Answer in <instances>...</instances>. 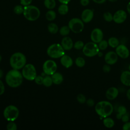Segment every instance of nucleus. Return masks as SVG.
Wrapping results in <instances>:
<instances>
[{"label": "nucleus", "mask_w": 130, "mask_h": 130, "mask_svg": "<svg viewBox=\"0 0 130 130\" xmlns=\"http://www.w3.org/2000/svg\"><path fill=\"white\" fill-rule=\"evenodd\" d=\"M94 109L98 115L101 117L105 118L112 114L114 110V107L109 102L102 101L95 105Z\"/></svg>", "instance_id": "obj_2"}, {"label": "nucleus", "mask_w": 130, "mask_h": 130, "mask_svg": "<svg viewBox=\"0 0 130 130\" xmlns=\"http://www.w3.org/2000/svg\"><path fill=\"white\" fill-rule=\"evenodd\" d=\"M53 83L52 81L51 76H50V75H47L45 77H44L43 84L45 87H50Z\"/></svg>", "instance_id": "obj_28"}, {"label": "nucleus", "mask_w": 130, "mask_h": 130, "mask_svg": "<svg viewBox=\"0 0 130 130\" xmlns=\"http://www.w3.org/2000/svg\"><path fill=\"white\" fill-rule=\"evenodd\" d=\"M122 129L123 130H130V122H125L122 126Z\"/></svg>", "instance_id": "obj_43"}, {"label": "nucleus", "mask_w": 130, "mask_h": 130, "mask_svg": "<svg viewBox=\"0 0 130 130\" xmlns=\"http://www.w3.org/2000/svg\"><path fill=\"white\" fill-rule=\"evenodd\" d=\"M102 55H103V54H102V53L99 51V53H98V55L99 57H101V56H102Z\"/></svg>", "instance_id": "obj_51"}, {"label": "nucleus", "mask_w": 130, "mask_h": 130, "mask_svg": "<svg viewBox=\"0 0 130 130\" xmlns=\"http://www.w3.org/2000/svg\"><path fill=\"white\" fill-rule=\"evenodd\" d=\"M126 10H127V12H128V13L130 15V2H129L128 3V4H127Z\"/></svg>", "instance_id": "obj_48"}, {"label": "nucleus", "mask_w": 130, "mask_h": 130, "mask_svg": "<svg viewBox=\"0 0 130 130\" xmlns=\"http://www.w3.org/2000/svg\"><path fill=\"white\" fill-rule=\"evenodd\" d=\"M75 64L78 67L82 68L85 66V60L83 57H78L75 60Z\"/></svg>", "instance_id": "obj_32"}, {"label": "nucleus", "mask_w": 130, "mask_h": 130, "mask_svg": "<svg viewBox=\"0 0 130 130\" xmlns=\"http://www.w3.org/2000/svg\"><path fill=\"white\" fill-rule=\"evenodd\" d=\"M109 46L108 41L105 40H102L98 43V47L100 50H106L108 46Z\"/></svg>", "instance_id": "obj_33"}, {"label": "nucleus", "mask_w": 130, "mask_h": 130, "mask_svg": "<svg viewBox=\"0 0 130 130\" xmlns=\"http://www.w3.org/2000/svg\"><path fill=\"white\" fill-rule=\"evenodd\" d=\"M103 32L99 28H94L90 34V39L92 42L95 43H99L103 39Z\"/></svg>", "instance_id": "obj_12"}, {"label": "nucleus", "mask_w": 130, "mask_h": 130, "mask_svg": "<svg viewBox=\"0 0 130 130\" xmlns=\"http://www.w3.org/2000/svg\"><path fill=\"white\" fill-rule=\"evenodd\" d=\"M59 2H60L61 4H68L69 3L71 0H58Z\"/></svg>", "instance_id": "obj_46"}, {"label": "nucleus", "mask_w": 130, "mask_h": 130, "mask_svg": "<svg viewBox=\"0 0 130 130\" xmlns=\"http://www.w3.org/2000/svg\"><path fill=\"white\" fill-rule=\"evenodd\" d=\"M5 90V85L4 84V83L2 82V81L0 79V95L4 94Z\"/></svg>", "instance_id": "obj_42"}, {"label": "nucleus", "mask_w": 130, "mask_h": 130, "mask_svg": "<svg viewBox=\"0 0 130 130\" xmlns=\"http://www.w3.org/2000/svg\"><path fill=\"white\" fill-rule=\"evenodd\" d=\"M70 28H69V26L68 25H64L61 26L59 30V34L62 36H68L70 32Z\"/></svg>", "instance_id": "obj_29"}, {"label": "nucleus", "mask_w": 130, "mask_h": 130, "mask_svg": "<svg viewBox=\"0 0 130 130\" xmlns=\"http://www.w3.org/2000/svg\"><path fill=\"white\" fill-rule=\"evenodd\" d=\"M44 5L48 10H53L56 6V2L55 0H44Z\"/></svg>", "instance_id": "obj_27"}, {"label": "nucleus", "mask_w": 130, "mask_h": 130, "mask_svg": "<svg viewBox=\"0 0 130 130\" xmlns=\"http://www.w3.org/2000/svg\"><path fill=\"white\" fill-rule=\"evenodd\" d=\"M2 60V56L0 55V62H1Z\"/></svg>", "instance_id": "obj_52"}, {"label": "nucleus", "mask_w": 130, "mask_h": 130, "mask_svg": "<svg viewBox=\"0 0 130 130\" xmlns=\"http://www.w3.org/2000/svg\"><path fill=\"white\" fill-rule=\"evenodd\" d=\"M87 105L89 107H92L94 105V101L92 99H88L86 101Z\"/></svg>", "instance_id": "obj_41"}, {"label": "nucleus", "mask_w": 130, "mask_h": 130, "mask_svg": "<svg viewBox=\"0 0 130 130\" xmlns=\"http://www.w3.org/2000/svg\"><path fill=\"white\" fill-rule=\"evenodd\" d=\"M6 128L8 130H16L17 129V126L14 122V121H10L7 124Z\"/></svg>", "instance_id": "obj_34"}, {"label": "nucleus", "mask_w": 130, "mask_h": 130, "mask_svg": "<svg viewBox=\"0 0 130 130\" xmlns=\"http://www.w3.org/2000/svg\"><path fill=\"white\" fill-rule=\"evenodd\" d=\"M68 26L71 30L75 34L81 32L84 27V22L81 19L78 18H73L70 20Z\"/></svg>", "instance_id": "obj_9"}, {"label": "nucleus", "mask_w": 130, "mask_h": 130, "mask_svg": "<svg viewBox=\"0 0 130 130\" xmlns=\"http://www.w3.org/2000/svg\"><path fill=\"white\" fill-rule=\"evenodd\" d=\"M94 16L93 11L90 9H84L81 15V19L84 23H87L90 22Z\"/></svg>", "instance_id": "obj_15"}, {"label": "nucleus", "mask_w": 130, "mask_h": 130, "mask_svg": "<svg viewBox=\"0 0 130 130\" xmlns=\"http://www.w3.org/2000/svg\"><path fill=\"white\" fill-rule=\"evenodd\" d=\"M126 98H127V99L129 101H130V88L127 89V90L126 91Z\"/></svg>", "instance_id": "obj_47"}, {"label": "nucleus", "mask_w": 130, "mask_h": 130, "mask_svg": "<svg viewBox=\"0 0 130 130\" xmlns=\"http://www.w3.org/2000/svg\"><path fill=\"white\" fill-rule=\"evenodd\" d=\"M103 18L105 21L110 22L113 21V15L110 12H105L103 15Z\"/></svg>", "instance_id": "obj_30"}, {"label": "nucleus", "mask_w": 130, "mask_h": 130, "mask_svg": "<svg viewBox=\"0 0 130 130\" xmlns=\"http://www.w3.org/2000/svg\"><path fill=\"white\" fill-rule=\"evenodd\" d=\"M26 58L24 54L21 52H15L10 58V64L13 69L20 70L26 64Z\"/></svg>", "instance_id": "obj_3"}, {"label": "nucleus", "mask_w": 130, "mask_h": 130, "mask_svg": "<svg viewBox=\"0 0 130 130\" xmlns=\"http://www.w3.org/2000/svg\"><path fill=\"white\" fill-rule=\"evenodd\" d=\"M103 71L105 73H108L111 71V67L108 64H105L103 67Z\"/></svg>", "instance_id": "obj_40"}, {"label": "nucleus", "mask_w": 130, "mask_h": 130, "mask_svg": "<svg viewBox=\"0 0 130 130\" xmlns=\"http://www.w3.org/2000/svg\"><path fill=\"white\" fill-rule=\"evenodd\" d=\"M21 73L23 78L29 81L34 80L37 76L36 68L31 63L26 64L22 68Z\"/></svg>", "instance_id": "obj_8"}, {"label": "nucleus", "mask_w": 130, "mask_h": 130, "mask_svg": "<svg viewBox=\"0 0 130 130\" xmlns=\"http://www.w3.org/2000/svg\"><path fill=\"white\" fill-rule=\"evenodd\" d=\"M43 79H44V77L43 76H40V75H39V76L37 75V76L36 77L34 80L36 84H37L38 85H42V84H43Z\"/></svg>", "instance_id": "obj_37"}, {"label": "nucleus", "mask_w": 130, "mask_h": 130, "mask_svg": "<svg viewBox=\"0 0 130 130\" xmlns=\"http://www.w3.org/2000/svg\"><path fill=\"white\" fill-rule=\"evenodd\" d=\"M115 52L119 57L123 59L128 58L130 54L128 48L123 44H119L116 48Z\"/></svg>", "instance_id": "obj_13"}, {"label": "nucleus", "mask_w": 130, "mask_h": 130, "mask_svg": "<svg viewBox=\"0 0 130 130\" xmlns=\"http://www.w3.org/2000/svg\"><path fill=\"white\" fill-rule=\"evenodd\" d=\"M51 78L53 83L56 85L61 84L63 80V76L61 74L58 72H55L51 75Z\"/></svg>", "instance_id": "obj_20"}, {"label": "nucleus", "mask_w": 130, "mask_h": 130, "mask_svg": "<svg viewBox=\"0 0 130 130\" xmlns=\"http://www.w3.org/2000/svg\"><path fill=\"white\" fill-rule=\"evenodd\" d=\"M103 122L104 126L106 127L109 128L113 127L115 124L114 120L112 118H110L109 116L104 118Z\"/></svg>", "instance_id": "obj_21"}, {"label": "nucleus", "mask_w": 130, "mask_h": 130, "mask_svg": "<svg viewBox=\"0 0 130 130\" xmlns=\"http://www.w3.org/2000/svg\"><path fill=\"white\" fill-rule=\"evenodd\" d=\"M77 100L80 104H84L86 103V99L85 96L82 93H79L77 96Z\"/></svg>", "instance_id": "obj_36"}, {"label": "nucleus", "mask_w": 130, "mask_h": 130, "mask_svg": "<svg viewBox=\"0 0 130 130\" xmlns=\"http://www.w3.org/2000/svg\"><path fill=\"white\" fill-rule=\"evenodd\" d=\"M108 43L109 46H110L112 48H116L119 45V40L114 37H110L108 40Z\"/></svg>", "instance_id": "obj_24"}, {"label": "nucleus", "mask_w": 130, "mask_h": 130, "mask_svg": "<svg viewBox=\"0 0 130 130\" xmlns=\"http://www.w3.org/2000/svg\"><path fill=\"white\" fill-rule=\"evenodd\" d=\"M48 31L52 34H56L58 31V27L57 25L53 22H51L48 24L47 26Z\"/></svg>", "instance_id": "obj_23"}, {"label": "nucleus", "mask_w": 130, "mask_h": 130, "mask_svg": "<svg viewBox=\"0 0 130 130\" xmlns=\"http://www.w3.org/2000/svg\"><path fill=\"white\" fill-rule=\"evenodd\" d=\"M108 1H109L110 2H111V3H114V2H117L118 0H108Z\"/></svg>", "instance_id": "obj_50"}, {"label": "nucleus", "mask_w": 130, "mask_h": 130, "mask_svg": "<svg viewBox=\"0 0 130 130\" xmlns=\"http://www.w3.org/2000/svg\"><path fill=\"white\" fill-rule=\"evenodd\" d=\"M60 63L66 68H69L72 66L73 60L72 58L68 55H63L60 57Z\"/></svg>", "instance_id": "obj_19"}, {"label": "nucleus", "mask_w": 130, "mask_h": 130, "mask_svg": "<svg viewBox=\"0 0 130 130\" xmlns=\"http://www.w3.org/2000/svg\"><path fill=\"white\" fill-rule=\"evenodd\" d=\"M80 3L82 6L85 7L89 4L90 0H80Z\"/></svg>", "instance_id": "obj_44"}, {"label": "nucleus", "mask_w": 130, "mask_h": 130, "mask_svg": "<svg viewBox=\"0 0 130 130\" xmlns=\"http://www.w3.org/2000/svg\"><path fill=\"white\" fill-rule=\"evenodd\" d=\"M3 76V71L1 69H0V79H1Z\"/></svg>", "instance_id": "obj_49"}, {"label": "nucleus", "mask_w": 130, "mask_h": 130, "mask_svg": "<svg viewBox=\"0 0 130 130\" xmlns=\"http://www.w3.org/2000/svg\"><path fill=\"white\" fill-rule=\"evenodd\" d=\"M128 70L130 71V64H129V66H128Z\"/></svg>", "instance_id": "obj_53"}, {"label": "nucleus", "mask_w": 130, "mask_h": 130, "mask_svg": "<svg viewBox=\"0 0 130 130\" xmlns=\"http://www.w3.org/2000/svg\"><path fill=\"white\" fill-rule=\"evenodd\" d=\"M45 17L47 20L49 21H52L55 20V19L56 18V14L54 10H49L46 12L45 14Z\"/></svg>", "instance_id": "obj_26"}, {"label": "nucleus", "mask_w": 130, "mask_h": 130, "mask_svg": "<svg viewBox=\"0 0 130 130\" xmlns=\"http://www.w3.org/2000/svg\"><path fill=\"white\" fill-rule=\"evenodd\" d=\"M56 63L53 60L48 59L46 60L43 65V70L44 73L47 75H52L57 70Z\"/></svg>", "instance_id": "obj_10"}, {"label": "nucleus", "mask_w": 130, "mask_h": 130, "mask_svg": "<svg viewBox=\"0 0 130 130\" xmlns=\"http://www.w3.org/2000/svg\"><path fill=\"white\" fill-rule=\"evenodd\" d=\"M69 12V7L68 4H61L58 8V12L61 15H66Z\"/></svg>", "instance_id": "obj_25"}, {"label": "nucleus", "mask_w": 130, "mask_h": 130, "mask_svg": "<svg viewBox=\"0 0 130 130\" xmlns=\"http://www.w3.org/2000/svg\"><path fill=\"white\" fill-rule=\"evenodd\" d=\"M61 45L64 50H70L73 47L74 43L70 37L65 36L61 40Z\"/></svg>", "instance_id": "obj_17"}, {"label": "nucleus", "mask_w": 130, "mask_h": 130, "mask_svg": "<svg viewBox=\"0 0 130 130\" xmlns=\"http://www.w3.org/2000/svg\"><path fill=\"white\" fill-rule=\"evenodd\" d=\"M121 121L125 123V122H128L129 121V114L126 112L125 114L123 115L121 117Z\"/></svg>", "instance_id": "obj_39"}, {"label": "nucleus", "mask_w": 130, "mask_h": 130, "mask_svg": "<svg viewBox=\"0 0 130 130\" xmlns=\"http://www.w3.org/2000/svg\"><path fill=\"white\" fill-rule=\"evenodd\" d=\"M23 77L22 73L18 70L12 69L6 74L5 80L7 84L12 87L16 88L20 86L22 83Z\"/></svg>", "instance_id": "obj_1"}, {"label": "nucleus", "mask_w": 130, "mask_h": 130, "mask_svg": "<svg viewBox=\"0 0 130 130\" xmlns=\"http://www.w3.org/2000/svg\"><path fill=\"white\" fill-rule=\"evenodd\" d=\"M19 114V109L14 105L7 106L3 112L4 118L8 121H15L18 117Z\"/></svg>", "instance_id": "obj_6"}, {"label": "nucleus", "mask_w": 130, "mask_h": 130, "mask_svg": "<svg viewBox=\"0 0 130 130\" xmlns=\"http://www.w3.org/2000/svg\"><path fill=\"white\" fill-rule=\"evenodd\" d=\"M100 49L97 43L93 42H89L85 44L82 49L84 55L87 57H91L98 55Z\"/></svg>", "instance_id": "obj_7"}, {"label": "nucleus", "mask_w": 130, "mask_h": 130, "mask_svg": "<svg viewBox=\"0 0 130 130\" xmlns=\"http://www.w3.org/2000/svg\"></svg>", "instance_id": "obj_54"}, {"label": "nucleus", "mask_w": 130, "mask_h": 130, "mask_svg": "<svg viewBox=\"0 0 130 130\" xmlns=\"http://www.w3.org/2000/svg\"><path fill=\"white\" fill-rule=\"evenodd\" d=\"M41 14L39 9L34 5H28L24 7L23 15L25 18L30 21L37 20Z\"/></svg>", "instance_id": "obj_4"}, {"label": "nucleus", "mask_w": 130, "mask_h": 130, "mask_svg": "<svg viewBox=\"0 0 130 130\" xmlns=\"http://www.w3.org/2000/svg\"><path fill=\"white\" fill-rule=\"evenodd\" d=\"M127 18V13L123 10H118L113 14V21L116 23L121 24L123 23Z\"/></svg>", "instance_id": "obj_11"}, {"label": "nucleus", "mask_w": 130, "mask_h": 130, "mask_svg": "<svg viewBox=\"0 0 130 130\" xmlns=\"http://www.w3.org/2000/svg\"><path fill=\"white\" fill-rule=\"evenodd\" d=\"M14 12L17 15H21L23 13L24 7L20 5H17L15 6L13 9Z\"/></svg>", "instance_id": "obj_31"}, {"label": "nucleus", "mask_w": 130, "mask_h": 130, "mask_svg": "<svg viewBox=\"0 0 130 130\" xmlns=\"http://www.w3.org/2000/svg\"><path fill=\"white\" fill-rule=\"evenodd\" d=\"M118 59V56L116 53L113 51H110L106 53L104 56V60L107 64L113 65L117 62Z\"/></svg>", "instance_id": "obj_14"}, {"label": "nucleus", "mask_w": 130, "mask_h": 130, "mask_svg": "<svg viewBox=\"0 0 130 130\" xmlns=\"http://www.w3.org/2000/svg\"><path fill=\"white\" fill-rule=\"evenodd\" d=\"M84 44L83 43V41H80V40H79V41H76L74 44V48L75 49H77V50H81V49H82L84 46Z\"/></svg>", "instance_id": "obj_35"}, {"label": "nucleus", "mask_w": 130, "mask_h": 130, "mask_svg": "<svg viewBox=\"0 0 130 130\" xmlns=\"http://www.w3.org/2000/svg\"><path fill=\"white\" fill-rule=\"evenodd\" d=\"M120 80L122 84L126 86H130V71H125L120 75Z\"/></svg>", "instance_id": "obj_18"}, {"label": "nucleus", "mask_w": 130, "mask_h": 130, "mask_svg": "<svg viewBox=\"0 0 130 130\" xmlns=\"http://www.w3.org/2000/svg\"><path fill=\"white\" fill-rule=\"evenodd\" d=\"M47 55L52 58H60L64 54V50L61 44L55 43L49 46L47 49Z\"/></svg>", "instance_id": "obj_5"}, {"label": "nucleus", "mask_w": 130, "mask_h": 130, "mask_svg": "<svg viewBox=\"0 0 130 130\" xmlns=\"http://www.w3.org/2000/svg\"><path fill=\"white\" fill-rule=\"evenodd\" d=\"M32 0H20V3L23 7L30 5Z\"/></svg>", "instance_id": "obj_38"}, {"label": "nucleus", "mask_w": 130, "mask_h": 130, "mask_svg": "<svg viewBox=\"0 0 130 130\" xmlns=\"http://www.w3.org/2000/svg\"><path fill=\"white\" fill-rule=\"evenodd\" d=\"M117 112V113L116 115V118L118 119H121L122 116L127 112V110L124 106L120 105L118 107Z\"/></svg>", "instance_id": "obj_22"}, {"label": "nucleus", "mask_w": 130, "mask_h": 130, "mask_svg": "<svg viewBox=\"0 0 130 130\" xmlns=\"http://www.w3.org/2000/svg\"><path fill=\"white\" fill-rule=\"evenodd\" d=\"M118 94L119 91L116 87H111L106 90L105 95L108 100L111 101L115 99L118 96Z\"/></svg>", "instance_id": "obj_16"}, {"label": "nucleus", "mask_w": 130, "mask_h": 130, "mask_svg": "<svg viewBox=\"0 0 130 130\" xmlns=\"http://www.w3.org/2000/svg\"><path fill=\"white\" fill-rule=\"evenodd\" d=\"M94 3L97 4H103L105 3L107 0H92Z\"/></svg>", "instance_id": "obj_45"}]
</instances>
